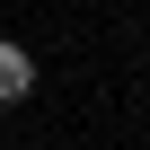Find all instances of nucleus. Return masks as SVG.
Wrapping results in <instances>:
<instances>
[{"mask_svg":"<svg viewBox=\"0 0 150 150\" xmlns=\"http://www.w3.org/2000/svg\"><path fill=\"white\" fill-rule=\"evenodd\" d=\"M35 88V62H27V44H9V35H0V106H18Z\"/></svg>","mask_w":150,"mask_h":150,"instance_id":"nucleus-1","label":"nucleus"}]
</instances>
